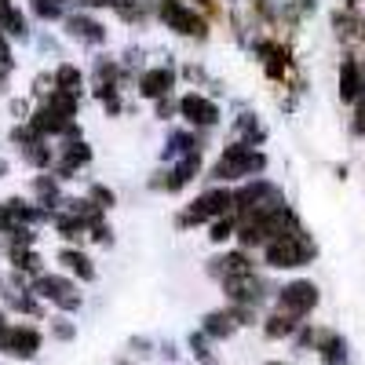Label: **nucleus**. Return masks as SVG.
<instances>
[{
	"label": "nucleus",
	"mask_w": 365,
	"mask_h": 365,
	"mask_svg": "<svg viewBox=\"0 0 365 365\" xmlns=\"http://www.w3.org/2000/svg\"><path fill=\"white\" fill-rule=\"evenodd\" d=\"M91 161V146L88 143H81V139H73L70 146H63V158L55 161V179H70L81 165H88Z\"/></svg>",
	"instance_id": "13"
},
{
	"label": "nucleus",
	"mask_w": 365,
	"mask_h": 365,
	"mask_svg": "<svg viewBox=\"0 0 365 365\" xmlns=\"http://www.w3.org/2000/svg\"><path fill=\"white\" fill-rule=\"evenodd\" d=\"M66 29H70V37H77V41H84V44H103V41H106V26L96 22V19H88V15L66 19Z\"/></svg>",
	"instance_id": "17"
},
{
	"label": "nucleus",
	"mask_w": 365,
	"mask_h": 365,
	"mask_svg": "<svg viewBox=\"0 0 365 365\" xmlns=\"http://www.w3.org/2000/svg\"><path fill=\"white\" fill-rule=\"evenodd\" d=\"M267 168V158L259 154V150H252L249 143H234L223 150V158L216 161V168H212V175L216 179H245V175H256Z\"/></svg>",
	"instance_id": "2"
},
{
	"label": "nucleus",
	"mask_w": 365,
	"mask_h": 365,
	"mask_svg": "<svg viewBox=\"0 0 365 365\" xmlns=\"http://www.w3.org/2000/svg\"><path fill=\"white\" fill-rule=\"evenodd\" d=\"M158 110H161V117H168V113L175 110V103H172V99L165 96V99H158Z\"/></svg>",
	"instance_id": "37"
},
{
	"label": "nucleus",
	"mask_w": 365,
	"mask_h": 365,
	"mask_svg": "<svg viewBox=\"0 0 365 365\" xmlns=\"http://www.w3.org/2000/svg\"><path fill=\"white\" fill-rule=\"evenodd\" d=\"M48 106H51V110H58L63 117H73V113H77V96H73V91H63V88H58L55 96L48 99Z\"/></svg>",
	"instance_id": "28"
},
{
	"label": "nucleus",
	"mask_w": 365,
	"mask_h": 365,
	"mask_svg": "<svg viewBox=\"0 0 365 365\" xmlns=\"http://www.w3.org/2000/svg\"><path fill=\"white\" fill-rule=\"evenodd\" d=\"M270 365H285V361H270Z\"/></svg>",
	"instance_id": "43"
},
{
	"label": "nucleus",
	"mask_w": 365,
	"mask_h": 365,
	"mask_svg": "<svg viewBox=\"0 0 365 365\" xmlns=\"http://www.w3.org/2000/svg\"><path fill=\"white\" fill-rule=\"evenodd\" d=\"M55 336H66V340H70V336H73V329H70V325H63V322H58V325H55Z\"/></svg>",
	"instance_id": "38"
},
{
	"label": "nucleus",
	"mask_w": 365,
	"mask_h": 365,
	"mask_svg": "<svg viewBox=\"0 0 365 365\" xmlns=\"http://www.w3.org/2000/svg\"><path fill=\"white\" fill-rule=\"evenodd\" d=\"M0 29H8L11 37H26V34H29V29H26V19H22L11 4L0 8Z\"/></svg>",
	"instance_id": "25"
},
{
	"label": "nucleus",
	"mask_w": 365,
	"mask_h": 365,
	"mask_svg": "<svg viewBox=\"0 0 365 365\" xmlns=\"http://www.w3.org/2000/svg\"><path fill=\"white\" fill-rule=\"evenodd\" d=\"M197 168H201V154H197V150H194V154H182L179 165L168 172V179H161L158 187H165V190H182V187H187V182L197 175Z\"/></svg>",
	"instance_id": "14"
},
{
	"label": "nucleus",
	"mask_w": 365,
	"mask_h": 365,
	"mask_svg": "<svg viewBox=\"0 0 365 365\" xmlns=\"http://www.w3.org/2000/svg\"><path fill=\"white\" fill-rule=\"evenodd\" d=\"M278 205H282V194L274 190L270 182H263V179L249 182L245 190H237V194H234L237 216H241V212H267V208H278Z\"/></svg>",
	"instance_id": "7"
},
{
	"label": "nucleus",
	"mask_w": 365,
	"mask_h": 365,
	"mask_svg": "<svg viewBox=\"0 0 365 365\" xmlns=\"http://www.w3.org/2000/svg\"><path fill=\"white\" fill-rule=\"evenodd\" d=\"M0 351H8L11 358H34L41 351V332L34 325H8L0 336Z\"/></svg>",
	"instance_id": "9"
},
{
	"label": "nucleus",
	"mask_w": 365,
	"mask_h": 365,
	"mask_svg": "<svg viewBox=\"0 0 365 365\" xmlns=\"http://www.w3.org/2000/svg\"><path fill=\"white\" fill-rule=\"evenodd\" d=\"M179 113L187 117L194 128H212L220 120V106L208 103L205 96H197V91H187V96L179 99Z\"/></svg>",
	"instance_id": "10"
},
{
	"label": "nucleus",
	"mask_w": 365,
	"mask_h": 365,
	"mask_svg": "<svg viewBox=\"0 0 365 365\" xmlns=\"http://www.w3.org/2000/svg\"><path fill=\"white\" fill-rule=\"evenodd\" d=\"M172 88H175V70H168V66L146 70V73L139 77V96H143V99H165Z\"/></svg>",
	"instance_id": "12"
},
{
	"label": "nucleus",
	"mask_w": 365,
	"mask_h": 365,
	"mask_svg": "<svg viewBox=\"0 0 365 365\" xmlns=\"http://www.w3.org/2000/svg\"><path fill=\"white\" fill-rule=\"evenodd\" d=\"M299 329V318H292V314H270L267 318V325H263V332H267V336L270 340H282V336H292V332Z\"/></svg>",
	"instance_id": "20"
},
{
	"label": "nucleus",
	"mask_w": 365,
	"mask_h": 365,
	"mask_svg": "<svg viewBox=\"0 0 365 365\" xmlns=\"http://www.w3.org/2000/svg\"><path fill=\"white\" fill-rule=\"evenodd\" d=\"M361 29H365V26H361Z\"/></svg>",
	"instance_id": "45"
},
{
	"label": "nucleus",
	"mask_w": 365,
	"mask_h": 365,
	"mask_svg": "<svg viewBox=\"0 0 365 365\" xmlns=\"http://www.w3.org/2000/svg\"><path fill=\"white\" fill-rule=\"evenodd\" d=\"M88 197H91V201H99V208H110V205H113V194H110L106 187H91Z\"/></svg>",
	"instance_id": "32"
},
{
	"label": "nucleus",
	"mask_w": 365,
	"mask_h": 365,
	"mask_svg": "<svg viewBox=\"0 0 365 365\" xmlns=\"http://www.w3.org/2000/svg\"><path fill=\"white\" fill-rule=\"evenodd\" d=\"M314 307H318V289H314L311 282H289V285L278 292V311H282V314L307 318Z\"/></svg>",
	"instance_id": "6"
},
{
	"label": "nucleus",
	"mask_w": 365,
	"mask_h": 365,
	"mask_svg": "<svg viewBox=\"0 0 365 365\" xmlns=\"http://www.w3.org/2000/svg\"><path fill=\"white\" fill-rule=\"evenodd\" d=\"M190 347H194V354H197L201 361L212 365V354H208V344H205V332H194V336H190Z\"/></svg>",
	"instance_id": "31"
},
{
	"label": "nucleus",
	"mask_w": 365,
	"mask_h": 365,
	"mask_svg": "<svg viewBox=\"0 0 365 365\" xmlns=\"http://www.w3.org/2000/svg\"><path fill=\"white\" fill-rule=\"evenodd\" d=\"M55 84L63 88V91H73V96H77L81 84H84V77H81V70H77V66H70V63H66V66H58V70H55Z\"/></svg>",
	"instance_id": "24"
},
{
	"label": "nucleus",
	"mask_w": 365,
	"mask_h": 365,
	"mask_svg": "<svg viewBox=\"0 0 365 365\" xmlns=\"http://www.w3.org/2000/svg\"><path fill=\"white\" fill-rule=\"evenodd\" d=\"M29 128H34L41 139H44V135H63V132L70 128V117H63L58 110L44 106V110H37L34 117H29Z\"/></svg>",
	"instance_id": "15"
},
{
	"label": "nucleus",
	"mask_w": 365,
	"mask_h": 365,
	"mask_svg": "<svg viewBox=\"0 0 365 365\" xmlns=\"http://www.w3.org/2000/svg\"><path fill=\"white\" fill-rule=\"evenodd\" d=\"M245 270H252V259L245 252H227V256L208 263V274H212V278H220V282L234 278V274H245Z\"/></svg>",
	"instance_id": "18"
},
{
	"label": "nucleus",
	"mask_w": 365,
	"mask_h": 365,
	"mask_svg": "<svg viewBox=\"0 0 365 365\" xmlns=\"http://www.w3.org/2000/svg\"><path fill=\"white\" fill-rule=\"evenodd\" d=\"M4 329H8V325H4V322H0V336H4Z\"/></svg>",
	"instance_id": "40"
},
{
	"label": "nucleus",
	"mask_w": 365,
	"mask_h": 365,
	"mask_svg": "<svg viewBox=\"0 0 365 365\" xmlns=\"http://www.w3.org/2000/svg\"><path fill=\"white\" fill-rule=\"evenodd\" d=\"M11 259H15L19 270H37V252H29V249H22V245L11 249Z\"/></svg>",
	"instance_id": "30"
},
{
	"label": "nucleus",
	"mask_w": 365,
	"mask_h": 365,
	"mask_svg": "<svg viewBox=\"0 0 365 365\" xmlns=\"http://www.w3.org/2000/svg\"><path fill=\"white\" fill-rule=\"evenodd\" d=\"M158 15H161V22L172 29V34H179V37H194V41H205L208 37V22L201 15H194L187 4H179V0H161Z\"/></svg>",
	"instance_id": "4"
},
{
	"label": "nucleus",
	"mask_w": 365,
	"mask_h": 365,
	"mask_svg": "<svg viewBox=\"0 0 365 365\" xmlns=\"http://www.w3.org/2000/svg\"><path fill=\"white\" fill-rule=\"evenodd\" d=\"M354 132H358V135L365 132V96L358 99V113H354Z\"/></svg>",
	"instance_id": "34"
},
{
	"label": "nucleus",
	"mask_w": 365,
	"mask_h": 365,
	"mask_svg": "<svg viewBox=\"0 0 365 365\" xmlns=\"http://www.w3.org/2000/svg\"><path fill=\"white\" fill-rule=\"evenodd\" d=\"M0 66H4V70H11V48H8L4 29H0Z\"/></svg>",
	"instance_id": "33"
},
{
	"label": "nucleus",
	"mask_w": 365,
	"mask_h": 365,
	"mask_svg": "<svg viewBox=\"0 0 365 365\" xmlns=\"http://www.w3.org/2000/svg\"><path fill=\"white\" fill-rule=\"evenodd\" d=\"M34 194L44 201V208L58 205V187H55V175H41V179H34Z\"/></svg>",
	"instance_id": "27"
},
{
	"label": "nucleus",
	"mask_w": 365,
	"mask_h": 365,
	"mask_svg": "<svg viewBox=\"0 0 365 365\" xmlns=\"http://www.w3.org/2000/svg\"><path fill=\"white\" fill-rule=\"evenodd\" d=\"M230 234H234V216H230V212H227V216H220L216 223H212L208 237H212V241H227Z\"/></svg>",
	"instance_id": "29"
},
{
	"label": "nucleus",
	"mask_w": 365,
	"mask_h": 365,
	"mask_svg": "<svg viewBox=\"0 0 365 365\" xmlns=\"http://www.w3.org/2000/svg\"><path fill=\"white\" fill-rule=\"evenodd\" d=\"M0 172H8V165H4V161H0Z\"/></svg>",
	"instance_id": "41"
},
{
	"label": "nucleus",
	"mask_w": 365,
	"mask_h": 365,
	"mask_svg": "<svg viewBox=\"0 0 365 365\" xmlns=\"http://www.w3.org/2000/svg\"><path fill=\"white\" fill-rule=\"evenodd\" d=\"M29 292H37L51 303H58V307H66V311H77L81 307V296H77V285L66 282L63 274H37L34 285H29Z\"/></svg>",
	"instance_id": "5"
},
{
	"label": "nucleus",
	"mask_w": 365,
	"mask_h": 365,
	"mask_svg": "<svg viewBox=\"0 0 365 365\" xmlns=\"http://www.w3.org/2000/svg\"><path fill=\"white\" fill-rule=\"evenodd\" d=\"M201 143L194 139V135H187V132H172L168 135V146H165V158H182V154H194Z\"/></svg>",
	"instance_id": "22"
},
{
	"label": "nucleus",
	"mask_w": 365,
	"mask_h": 365,
	"mask_svg": "<svg viewBox=\"0 0 365 365\" xmlns=\"http://www.w3.org/2000/svg\"><path fill=\"white\" fill-rule=\"evenodd\" d=\"M0 322H4V314H0Z\"/></svg>",
	"instance_id": "44"
},
{
	"label": "nucleus",
	"mask_w": 365,
	"mask_h": 365,
	"mask_svg": "<svg viewBox=\"0 0 365 365\" xmlns=\"http://www.w3.org/2000/svg\"><path fill=\"white\" fill-rule=\"evenodd\" d=\"M299 340L307 344V347H314L329 365H340V361H344V347H347V344H344V336H336L332 329H307Z\"/></svg>",
	"instance_id": "11"
},
{
	"label": "nucleus",
	"mask_w": 365,
	"mask_h": 365,
	"mask_svg": "<svg viewBox=\"0 0 365 365\" xmlns=\"http://www.w3.org/2000/svg\"><path fill=\"white\" fill-rule=\"evenodd\" d=\"M11 227H19V223L11 220V212H8V205H0V230H11Z\"/></svg>",
	"instance_id": "35"
},
{
	"label": "nucleus",
	"mask_w": 365,
	"mask_h": 365,
	"mask_svg": "<svg viewBox=\"0 0 365 365\" xmlns=\"http://www.w3.org/2000/svg\"><path fill=\"white\" fill-rule=\"evenodd\" d=\"M0 8H8V0H0Z\"/></svg>",
	"instance_id": "42"
},
{
	"label": "nucleus",
	"mask_w": 365,
	"mask_h": 365,
	"mask_svg": "<svg viewBox=\"0 0 365 365\" xmlns=\"http://www.w3.org/2000/svg\"><path fill=\"white\" fill-rule=\"evenodd\" d=\"M29 8H34V15H37V19L55 22V19H63V11H66V0H29Z\"/></svg>",
	"instance_id": "23"
},
{
	"label": "nucleus",
	"mask_w": 365,
	"mask_h": 365,
	"mask_svg": "<svg viewBox=\"0 0 365 365\" xmlns=\"http://www.w3.org/2000/svg\"><path fill=\"white\" fill-rule=\"evenodd\" d=\"M227 212H234V194L230 190H205L201 197H194L187 205V212L179 216V227H197V223L227 216Z\"/></svg>",
	"instance_id": "3"
},
{
	"label": "nucleus",
	"mask_w": 365,
	"mask_h": 365,
	"mask_svg": "<svg viewBox=\"0 0 365 365\" xmlns=\"http://www.w3.org/2000/svg\"><path fill=\"white\" fill-rule=\"evenodd\" d=\"M22 154H26V161H29V165H37V168L51 165V150L44 146V139H41V135H37L34 143H26V146H22Z\"/></svg>",
	"instance_id": "26"
},
{
	"label": "nucleus",
	"mask_w": 365,
	"mask_h": 365,
	"mask_svg": "<svg viewBox=\"0 0 365 365\" xmlns=\"http://www.w3.org/2000/svg\"><path fill=\"white\" fill-rule=\"evenodd\" d=\"M197 8H208V11H216V0H194Z\"/></svg>",
	"instance_id": "39"
},
{
	"label": "nucleus",
	"mask_w": 365,
	"mask_h": 365,
	"mask_svg": "<svg viewBox=\"0 0 365 365\" xmlns=\"http://www.w3.org/2000/svg\"><path fill=\"white\" fill-rule=\"evenodd\" d=\"M259 55H263V66H267V73L270 77H282L285 73V48H278V44H259Z\"/></svg>",
	"instance_id": "21"
},
{
	"label": "nucleus",
	"mask_w": 365,
	"mask_h": 365,
	"mask_svg": "<svg viewBox=\"0 0 365 365\" xmlns=\"http://www.w3.org/2000/svg\"><path fill=\"white\" fill-rule=\"evenodd\" d=\"M223 289H227V296L237 303V307H256V303L267 296V285H263V278H259V274H252V270H245V274H234V278H227V282H223Z\"/></svg>",
	"instance_id": "8"
},
{
	"label": "nucleus",
	"mask_w": 365,
	"mask_h": 365,
	"mask_svg": "<svg viewBox=\"0 0 365 365\" xmlns=\"http://www.w3.org/2000/svg\"><path fill=\"white\" fill-rule=\"evenodd\" d=\"M263 256H267L270 267L292 270V267H303V263H311V259H314V245H311V241L303 237L299 230H289V234L270 237L267 245H263Z\"/></svg>",
	"instance_id": "1"
},
{
	"label": "nucleus",
	"mask_w": 365,
	"mask_h": 365,
	"mask_svg": "<svg viewBox=\"0 0 365 365\" xmlns=\"http://www.w3.org/2000/svg\"><path fill=\"white\" fill-rule=\"evenodd\" d=\"M58 263H63L70 274H77V278H84V282L96 278V267H91V259L81 249H63V252H58Z\"/></svg>",
	"instance_id": "19"
},
{
	"label": "nucleus",
	"mask_w": 365,
	"mask_h": 365,
	"mask_svg": "<svg viewBox=\"0 0 365 365\" xmlns=\"http://www.w3.org/2000/svg\"><path fill=\"white\" fill-rule=\"evenodd\" d=\"M77 4H84V8H110V4H117V0H77Z\"/></svg>",
	"instance_id": "36"
},
{
	"label": "nucleus",
	"mask_w": 365,
	"mask_h": 365,
	"mask_svg": "<svg viewBox=\"0 0 365 365\" xmlns=\"http://www.w3.org/2000/svg\"><path fill=\"white\" fill-rule=\"evenodd\" d=\"M361 96H365V77H361L354 58H347V63L340 66V99L344 103H358Z\"/></svg>",
	"instance_id": "16"
}]
</instances>
